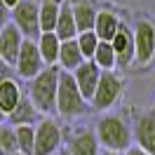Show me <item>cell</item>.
Here are the masks:
<instances>
[{
	"label": "cell",
	"mask_w": 155,
	"mask_h": 155,
	"mask_svg": "<svg viewBox=\"0 0 155 155\" xmlns=\"http://www.w3.org/2000/svg\"><path fill=\"white\" fill-rule=\"evenodd\" d=\"M21 42H24V35L19 33V28H17L12 21L0 31V59L7 61L12 68H14V61L19 57Z\"/></svg>",
	"instance_id": "obj_13"
},
{
	"label": "cell",
	"mask_w": 155,
	"mask_h": 155,
	"mask_svg": "<svg viewBox=\"0 0 155 155\" xmlns=\"http://www.w3.org/2000/svg\"><path fill=\"white\" fill-rule=\"evenodd\" d=\"M38 52L42 57V64L45 66H57V59H59V47H61V40L54 35V33H40L38 40Z\"/></svg>",
	"instance_id": "obj_20"
},
{
	"label": "cell",
	"mask_w": 155,
	"mask_h": 155,
	"mask_svg": "<svg viewBox=\"0 0 155 155\" xmlns=\"http://www.w3.org/2000/svg\"><path fill=\"white\" fill-rule=\"evenodd\" d=\"M110 45H113V52H115V68L134 66V31H132V26L120 21L117 33L113 35Z\"/></svg>",
	"instance_id": "obj_10"
},
{
	"label": "cell",
	"mask_w": 155,
	"mask_h": 155,
	"mask_svg": "<svg viewBox=\"0 0 155 155\" xmlns=\"http://www.w3.org/2000/svg\"><path fill=\"white\" fill-rule=\"evenodd\" d=\"M85 61V57L80 54V47H78V40H64L61 47H59V59H57V68L59 71H66V73H73L80 64Z\"/></svg>",
	"instance_id": "obj_16"
},
{
	"label": "cell",
	"mask_w": 155,
	"mask_h": 155,
	"mask_svg": "<svg viewBox=\"0 0 155 155\" xmlns=\"http://www.w3.org/2000/svg\"><path fill=\"white\" fill-rule=\"evenodd\" d=\"M42 68H45V64H42V57H40V52H38L35 40L24 38L19 57L14 61V75H17V80H26L28 82L31 78H35Z\"/></svg>",
	"instance_id": "obj_8"
},
{
	"label": "cell",
	"mask_w": 155,
	"mask_h": 155,
	"mask_svg": "<svg viewBox=\"0 0 155 155\" xmlns=\"http://www.w3.org/2000/svg\"><path fill=\"white\" fill-rule=\"evenodd\" d=\"M101 155H122V153H113V150H101Z\"/></svg>",
	"instance_id": "obj_32"
},
{
	"label": "cell",
	"mask_w": 155,
	"mask_h": 155,
	"mask_svg": "<svg viewBox=\"0 0 155 155\" xmlns=\"http://www.w3.org/2000/svg\"><path fill=\"white\" fill-rule=\"evenodd\" d=\"M57 155H71V153H68L66 148H59V150H57Z\"/></svg>",
	"instance_id": "obj_31"
},
{
	"label": "cell",
	"mask_w": 155,
	"mask_h": 155,
	"mask_svg": "<svg viewBox=\"0 0 155 155\" xmlns=\"http://www.w3.org/2000/svg\"><path fill=\"white\" fill-rule=\"evenodd\" d=\"M40 117L42 115L38 113V108L31 104V99L26 97V92H24V97H21V101L17 104V108L7 115V125H12V127H24V125L35 127V122H38Z\"/></svg>",
	"instance_id": "obj_15"
},
{
	"label": "cell",
	"mask_w": 155,
	"mask_h": 155,
	"mask_svg": "<svg viewBox=\"0 0 155 155\" xmlns=\"http://www.w3.org/2000/svg\"><path fill=\"white\" fill-rule=\"evenodd\" d=\"M68 2H71V12L75 19L78 33L94 31V21H97V12H99L97 5L92 0H68Z\"/></svg>",
	"instance_id": "obj_14"
},
{
	"label": "cell",
	"mask_w": 155,
	"mask_h": 155,
	"mask_svg": "<svg viewBox=\"0 0 155 155\" xmlns=\"http://www.w3.org/2000/svg\"><path fill=\"white\" fill-rule=\"evenodd\" d=\"M59 148H64V127L57 117L42 115L35 122V148L33 155H57Z\"/></svg>",
	"instance_id": "obj_5"
},
{
	"label": "cell",
	"mask_w": 155,
	"mask_h": 155,
	"mask_svg": "<svg viewBox=\"0 0 155 155\" xmlns=\"http://www.w3.org/2000/svg\"><path fill=\"white\" fill-rule=\"evenodd\" d=\"M40 0H21L19 5L10 10V21L19 28V33L28 40H38L40 35Z\"/></svg>",
	"instance_id": "obj_7"
},
{
	"label": "cell",
	"mask_w": 155,
	"mask_h": 155,
	"mask_svg": "<svg viewBox=\"0 0 155 155\" xmlns=\"http://www.w3.org/2000/svg\"><path fill=\"white\" fill-rule=\"evenodd\" d=\"M5 122H7V115H5L2 110H0V125H5Z\"/></svg>",
	"instance_id": "obj_30"
},
{
	"label": "cell",
	"mask_w": 155,
	"mask_h": 155,
	"mask_svg": "<svg viewBox=\"0 0 155 155\" xmlns=\"http://www.w3.org/2000/svg\"><path fill=\"white\" fill-rule=\"evenodd\" d=\"M7 78H17V75H14V68H12L7 61H2V59H0V82H2V80H7Z\"/></svg>",
	"instance_id": "obj_26"
},
{
	"label": "cell",
	"mask_w": 155,
	"mask_h": 155,
	"mask_svg": "<svg viewBox=\"0 0 155 155\" xmlns=\"http://www.w3.org/2000/svg\"><path fill=\"white\" fill-rule=\"evenodd\" d=\"M0 150L5 155L19 153V146H17V129L12 125H0Z\"/></svg>",
	"instance_id": "obj_25"
},
{
	"label": "cell",
	"mask_w": 155,
	"mask_h": 155,
	"mask_svg": "<svg viewBox=\"0 0 155 155\" xmlns=\"http://www.w3.org/2000/svg\"><path fill=\"white\" fill-rule=\"evenodd\" d=\"M14 129H17V146H19V153L33 155V148H35V127L24 125V127H14Z\"/></svg>",
	"instance_id": "obj_23"
},
{
	"label": "cell",
	"mask_w": 155,
	"mask_h": 155,
	"mask_svg": "<svg viewBox=\"0 0 155 155\" xmlns=\"http://www.w3.org/2000/svg\"><path fill=\"white\" fill-rule=\"evenodd\" d=\"M132 31H134V64L139 68H148L155 59V24L148 19H139Z\"/></svg>",
	"instance_id": "obj_6"
},
{
	"label": "cell",
	"mask_w": 155,
	"mask_h": 155,
	"mask_svg": "<svg viewBox=\"0 0 155 155\" xmlns=\"http://www.w3.org/2000/svg\"><path fill=\"white\" fill-rule=\"evenodd\" d=\"M92 61L99 66V71H115V52H113V45L106 42V40H99V47L94 52Z\"/></svg>",
	"instance_id": "obj_22"
},
{
	"label": "cell",
	"mask_w": 155,
	"mask_h": 155,
	"mask_svg": "<svg viewBox=\"0 0 155 155\" xmlns=\"http://www.w3.org/2000/svg\"><path fill=\"white\" fill-rule=\"evenodd\" d=\"M61 2L64 0H40V33H54L59 19V10H61Z\"/></svg>",
	"instance_id": "obj_21"
},
{
	"label": "cell",
	"mask_w": 155,
	"mask_h": 155,
	"mask_svg": "<svg viewBox=\"0 0 155 155\" xmlns=\"http://www.w3.org/2000/svg\"><path fill=\"white\" fill-rule=\"evenodd\" d=\"M78 47H80V54L85 57V61H92L94 52L99 47V38L94 31H85V33H78Z\"/></svg>",
	"instance_id": "obj_24"
},
{
	"label": "cell",
	"mask_w": 155,
	"mask_h": 155,
	"mask_svg": "<svg viewBox=\"0 0 155 155\" xmlns=\"http://www.w3.org/2000/svg\"><path fill=\"white\" fill-rule=\"evenodd\" d=\"M89 113V101L78 89L75 80L71 73L59 71V92H57V115L66 117V120H75V117Z\"/></svg>",
	"instance_id": "obj_3"
},
{
	"label": "cell",
	"mask_w": 155,
	"mask_h": 155,
	"mask_svg": "<svg viewBox=\"0 0 155 155\" xmlns=\"http://www.w3.org/2000/svg\"><path fill=\"white\" fill-rule=\"evenodd\" d=\"M31 104L38 108L40 115L57 113V92H59V68L45 66L35 78L28 80V87L24 89Z\"/></svg>",
	"instance_id": "obj_1"
},
{
	"label": "cell",
	"mask_w": 155,
	"mask_h": 155,
	"mask_svg": "<svg viewBox=\"0 0 155 155\" xmlns=\"http://www.w3.org/2000/svg\"><path fill=\"white\" fill-rule=\"evenodd\" d=\"M120 21H122V19H120L113 10H99L97 12V21H94V33H97V38L110 42L113 35L117 33Z\"/></svg>",
	"instance_id": "obj_18"
},
{
	"label": "cell",
	"mask_w": 155,
	"mask_h": 155,
	"mask_svg": "<svg viewBox=\"0 0 155 155\" xmlns=\"http://www.w3.org/2000/svg\"><path fill=\"white\" fill-rule=\"evenodd\" d=\"M71 155H101V146L97 141L94 129H78L66 139L64 143Z\"/></svg>",
	"instance_id": "obj_11"
},
{
	"label": "cell",
	"mask_w": 155,
	"mask_h": 155,
	"mask_svg": "<svg viewBox=\"0 0 155 155\" xmlns=\"http://www.w3.org/2000/svg\"><path fill=\"white\" fill-rule=\"evenodd\" d=\"M21 97H24V89H21L17 78H7V80L0 82V110L5 115H10L12 110L17 108Z\"/></svg>",
	"instance_id": "obj_17"
},
{
	"label": "cell",
	"mask_w": 155,
	"mask_h": 155,
	"mask_svg": "<svg viewBox=\"0 0 155 155\" xmlns=\"http://www.w3.org/2000/svg\"><path fill=\"white\" fill-rule=\"evenodd\" d=\"M0 2H2V5H5V7H7V10H14V7H17V5H19L21 0H0Z\"/></svg>",
	"instance_id": "obj_29"
},
{
	"label": "cell",
	"mask_w": 155,
	"mask_h": 155,
	"mask_svg": "<svg viewBox=\"0 0 155 155\" xmlns=\"http://www.w3.org/2000/svg\"><path fill=\"white\" fill-rule=\"evenodd\" d=\"M122 155H148V153H146V150H141L139 146H132V148H127Z\"/></svg>",
	"instance_id": "obj_28"
},
{
	"label": "cell",
	"mask_w": 155,
	"mask_h": 155,
	"mask_svg": "<svg viewBox=\"0 0 155 155\" xmlns=\"http://www.w3.org/2000/svg\"><path fill=\"white\" fill-rule=\"evenodd\" d=\"M153 110H155V101H153Z\"/></svg>",
	"instance_id": "obj_34"
},
{
	"label": "cell",
	"mask_w": 155,
	"mask_h": 155,
	"mask_svg": "<svg viewBox=\"0 0 155 155\" xmlns=\"http://www.w3.org/2000/svg\"><path fill=\"white\" fill-rule=\"evenodd\" d=\"M71 75H73V80H75L80 94L87 99V101H92L94 89H97V85H99V78H101L99 66L94 64V61H82V64H80V66H78Z\"/></svg>",
	"instance_id": "obj_12"
},
{
	"label": "cell",
	"mask_w": 155,
	"mask_h": 155,
	"mask_svg": "<svg viewBox=\"0 0 155 155\" xmlns=\"http://www.w3.org/2000/svg\"><path fill=\"white\" fill-rule=\"evenodd\" d=\"M12 155H24V153H12Z\"/></svg>",
	"instance_id": "obj_33"
},
{
	"label": "cell",
	"mask_w": 155,
	"mask_h": 155,
	"mask_svg": "<svg viewBox=\"0 0 155 155\" xmlns=\"http://www.w3.org/2000/svg\"><path fill=\"white\" fill-rule=\"evenodd\" d=\"M132 139L134 146L148 155H155V110H141L132 120Z\"/></svg>",
	"instance_id": "obj_9"
},
{
	"label": "cell",
	"mask_w": 155,
	"mask_h": 155,
	"mask_svg": "<svg viewBox=\"0 0 155 155\" xmlns=\"http://www.w3.org/2000/svg\"><path fill=\"white\" fill-rule=\"evenodd\" d=\"M97 141L101 146V150H113V153H125L127 148L134 146L132 139V125L127 122L122 115H101L97 127H94Z\"/></svg>",
	"instance_id": "obj_2"
},
{
	"label": "cell",
	"mask_w": 155,
	"mask_h": 155,
	"mask_svg": "<svg viewBox=\"0 0 155 155\" xmlns=\"http://www.w3.org/2000/svg\"><path fill=\"white\" fill-rule=\"evenodd\" d=\"M125 94V78L117 71H101L99 85L94 89V97L89 101V108L94 110H108L113 108Z\"/></svg>",
	"instance_id": "obj_4"
},
{
	"label": "cell",
	"mask_w": 155,
	"mask_h": 155,
	"mask_svg": "<svg viewBox=\"0 0 155 155\" xmlns=\"http://www.w3.org/2000/svg\"><path fill=\"white\" fill-rule=\"evenodd\" d=\"M7 24H10V10H7V7L0 2V31L5 28Z\"/></svg>",
	"instance_id": "obj_27"
},
{
	"label": "cell",
	"mask_w": 155,
	"mask_h": 155,
	"mask_svg": "<svg viewBox=\"0 0 155 155\" xmlns=\"http://www.w3.org/2000/svg\"><path fill=\"white\" fill-rule=\"evenodd\" d=\"M54 35H57L61 42H64V40H73V38H78L75 19H73V12H71V2H68V0H64V2H61L59 19H57V26H54Z\"/></svg>",
	"instance_id": "obj_19"
}]
</instances>
